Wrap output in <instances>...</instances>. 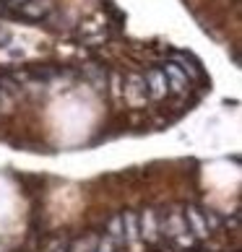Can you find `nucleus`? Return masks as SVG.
Listing matches in <instances>:
<instances>
[{
    "mask_svg": "<svg viewBox=\"0 0 242 252\" xmlns=\"http://www.w3.org/2000/svg\"><path fill=\"white\" fill-rule=\"evenodd\" d=\"M130 86H128V91H130V96L133 99H146L148 94H146V83H143V78H138V76H130Z\"/></svg>",
    "mask_w": 242,
    "mask_h": 252,
    "instance_id": "obj_4",
    "label": "nucleus"
},
{
    "mask_svg": "<svg viewBox=\"0 0 242 252\" xmlns=\"http://www.w3.org/2000/svg\"><path fill=\"white\" fill-rule=\"evenodd\" d=\"M167 231L164 234L167 237H172V239H182V234L188 231V223H185V219L180 216V213H172L170 219H167V226H164Z\"/></svg>",
    "mask_w": 242,
    "mask_h": 252,
    "instance_id": "obj_3",
    "label": "nucleus"
},
{
    "mask_svg": "<svg viewBox=\"0 0 242 252\" xmlns=\"http://www.w3.org/2000/svg\"><path fill=\"white\" fill-rule=\"evenodd\" d=\"M162 73L167 78V89L174 91V94H185L190 89V78L185 76V70H180V65L174 63H164L162 65Z\"/></svg>",
    "mask_w": 242,
    "mask_h": 252,
    "instance_id": "obj_1",
    "label": "nucleus"
},
{
    "mask_svg": "<svg viewBox=\"0 0 242 252\" xmlns=\"http://www.w3.org/2000/svg\"><path fill=\"white\" fill-rule=\"evenodd\" d=\"M156 231H159V226H156V219H154V213L148 211L146 216H143V237H146V239H156Z\"/></svg>",
    "mask_w": 242,
    "mask_h": 252,
    "instance_id": "obj_5",
    "label": "nucleus"
},
{
    "mask_svg": "<svg viewBox=\"0 0 242 252\" xmlns=\"http://www.w3.org/2000/svg\"><path fill=\"white\" fill-rule=\"evenodd\" d=\"M143 83H146V94L148 96H154V99H162L167 91V78H164V73H162V68H154V70H148L146 73V78H143Z\"/></svg>",
    "mask_w": 242,
    "mask_h": 252,
    "instance_id": "obj_2",
    "label": "nucleus"
}]
</instances>
